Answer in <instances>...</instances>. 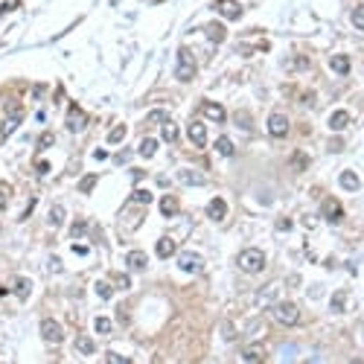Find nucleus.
<instances>
[{
  "label": "nucleus",
  "instance_id": "f257e3e1",
  "mask_svg": "<svg viewBox=\"0 0 364 364\" xmlns=\"http://www.w3.org/2000/svg\"><path fill=\"white\" fill-rule=\"evenodd\" d=\"M236 265L245 274H259L265 268V254L262 251H256V248H245V251H239Z\"/></svg>",
  "mask_w": 364,
  "mask_h": 364
},
{
  "label": "nucleus",
  "instance_id": "f03ea898",
  "mask_svg": "<svg viewBox=\"0 0 364 364\" xmlns=\"http://www.w3.org/2000/svg\"><path fill=\"white\" fill-rule=\"evenodd\" d=\"M271 312H274V320H277V323H286V327H294V323L300 320V309L289 300H282V303L277 300L271 306Z\"/></svg>",
  "mask_w": 364,
  "mask_h": 364
},
{
  "label": "nucleus",
  "instance_id": "7ed1b4c3",
  "mask_svg": "<svg viewBox=\"0 0 364 364\" xmlns=\"http://www.w3.org/2000/svg\"><path fill=\"white\" fill-rule=\"evenodd\" d=\"M192 76H195V58H192V53L187 50V47H181V50H178V67H175V79H178V82H190Z\"/></svg>",
  "mask_w": 364,
  "mask_h": 364
},
{
  "label": "nucleus",
  "instance_id": "20e7f679",
  "mask_svg": "<svg viewBox=\"0 0 364 364\" xmlns=\"http://www.w3.org/2000/svg\"><path fill=\"white\" fill-rule=\"evenodd\" d=\"M64 126H67V131L79 134V131L88 128V114H85L79 105H70V108H67V123H64Z\"/></svg>",
  "mask_w": 364,
  "mask_h": 364
},
{
  "label": "nucleus",
  "instance_id": "39448f33",
  "mask_svg": "<svg viewBox=\"0 0 364 364\" xmlns=\"http://www.w3.org/2000/svg\"><path fill=\"white\" fill-rule=\"evenodd\" d=\"M268 134L271 137L289 134V117H286V114H271V117H268Z\"/></svg>",
  "mask_w": 364,
  "mask_h": 364
},
{
  "label": "nucleus",
  "instance_id": "423d86ee",
  "mask_svg": "<svg viewBox=\"0 0 364 364\" xmlns=\"http://www.w3.org/2000/svg\"><path fill=\"white\" fill-rule=\"evenodd\" d=\"M216 12L218 15H225V18H230V21H239L245 9L239 6L236 0H216Z\"/></svg>",
  "mask_w": 364,
  "mask_h": 364
},
{
  "label": "nucleus",
  "instance_id": "0eeeda50",
  "mask_svg": "<svg viewBox=\"0 0 364 364\" xmlns=\"http://www.w3.org/2000/svg\"><path fill=\"white\" fill-rule=\"evenodd\" d=\"M320 213H323V218H327V221H332V225H338V221L344 218V207H341L335 198H327V201H323Z\"/></svg>",
  "mask_w": 364,
  "mask_h": 364
},
{
  "label": "nucleus",
  "instance_id": "6e6552de",
  "mask_svg": "<svg viewBox=\"0 0 364 364\" xmlns=\"http://www.w3.org/2000/svg\"><path fill=\"white\" fill-rule=\"evenodd\" d=\"M41 335H44V341H50V344H62L64 341V332L55 320H44V323H41Z\"/></svg>",
  "mask_w": 364,
  "mask_h": 364
},
{
  "label": "nucleus",
  "instance_id": "1a4fd4ad",
  "mask_svg": "<svg viewBox=\"0 0 364 364\" xmlns=\"http://www.w3.org/2000/svg\"><path fill=\"white\" fill-rule=\"evenodd\" d=\"M178 181L187 187H201V184H207V175L198 169H178Z\"/></svg>",
  "mask_w": 364,
  "mask_h": 364
},
{
  "label": "nucleus",
  "instance_id": "9d476101",
  "mask_svg": "<svg viewBox=\"0 0 364 364\" xmlns=\"http://www.w3.org/2000/svg\"><path fill=\"white\" fill-rule=\"evenodd\" d=\"M178 268L181 271H198L201 268V256L198 254H192V251H184V254H178Z\"/></svg>",
  "mask_w": 364,
  "mask_h": 364
},
{
  "label": "nucleus",
  "instance_id": "9b49d317",
  "mask_svg": "<svg viewBox=\"0 0 364 364\" xmlns=\"http://www.w3.org/2000/svg\"><path fill=\"white\" fill-rule=\"evenodd\" d=\"M187 134H190V140L195 146H207V126H204V123H190Z\"/></svg>",
  "mask_w": 364,
  "mask_h": 364
},
{
  "label": "nucleus",
  "instance_id": "f8f14e48",
  "mask_svg": "<svg viewBox=\"0 0 364 364\" xmlns=\"http://www.w3.org/2000/svg\"><path fill=\"white\" fill-rule=\"evenodd\" d=\"M160 216L164 218L178 216V198H175V195H164V198H160Z\"/></svg>",
  "mask_w": 364,
  "mask_h": 364
},
{
  "label": "nucleus",
  "instance_id": "ddd939ff",
  "mask_svg": "<svg viewBox=\"0 0 364 364\" xmlns=\"http://www.w3.org/2000/svg\"><path fill=\"white\" fill-rule=\"evenodd\" d=\"M155 254L160 256V259H169V256H175V239H169V236L157 239V245H155Z\"/></svg>",
  "mask_w": 364,
  "mask_h": 364
},
{
  "label": "nucleus",
  "instance_id": "4468645a",
  "mask_svg": "<svg viewBox=\"0 0 364 364\" xmlns=\"http://www.w3.org/2000/svg\"><path fill=\"white\" fill-rule=\"evenodd\" d=\"M207 213H210L213 221H221V218L228 216V204H225V198H213L210 201V207H207Z\"/></svg>",
  "mask_w": 364,
  "mask_h": 364
},
{
  "label": "nucleus",
  "instance_id": "2eb2a0df",
  "mask_svg": "<svg viewBox=\"0 0 364 364\" xmlns=\"http://www.w3.org/2000/svg\"><path fill=\"white\" fill-rule=\"evenodd\" d=\"M265 358V347L262 344H248L242 350V361H262Z\"/></svg>",
  "mask_w": 364,
  "mask_h": 364
},
{
  "label": "nucleus",
  "instance_id": "dca6fc26",
  "mask_svg": "<svg viewBox=\"0 0 364 364\" xmlns=\"http://www.w3.org/2000/svg\"><path fill=\"white\" fill-rule=\"evenodd\" d=\"M128 262V271H146V254L143 251H131V254L126 256Z\"/></svg>",
  "mask_w": 364,
  "mask_h": 364
},
{
  "label": "nucleus",
  "instance_id": "f3484780",
  "mask_svg": "<svg viewBox=\"0 0 364 364\" xmlns=\"http://www.w3.org/2000/svg\"><path fill=\"white\" fill-rule=\"evenodd\" d=\"M204 114H207L213 123H225V117H228V114H225V108H221L218 102H204Z\"/></svg>",
  "mask_w": 364,
  "mask_h": 364
},
{
  "label": "nucleus",
  "instance_id": "a211bd4d",
  "mask_svg": "<svg viewBox=\"0 0 364 364\" xmlns=\"http://www.w3.org/2000/svg\"><path fill=\"white\" fill-rule=\"evenodd\" d=\"M329 67H332L335 73H341V76H344V73H350V55H344V53L332 55V58H329Z\"/></svg>",
  "mask_w": 364,
  "mask_h": 364
},
{
  "label": "nucleus",
  "instance_id": "6ab92c4d",
  "mask_svg": "<svg viewBox=\"0 0 364 364\" xmlns=\"http://www.w3.org/2000/svg\"><path fill=\"white\" fill-rule=\"evenodd\" d=\"M347 126H350V114H347V111H335V114L329 117V128H332V131H344Z\"/></svg>",
  "mask_w": 364,
  "mask_h": 364
},
{
  "label": "nucleus",
  "instance_id": "aec40b11",
  "mask_svg": "<svg viewBox=\"0 0 364 364\" xmlns=\"http://www.w3.org/2000/svg\"><path fill=\"white\" fill-rule=\"evenodd\" d=\"M76 350H79L82 355H93V353H96V344H93V338L79 335V338H76Z\"/></svg>",
  "mask_w": 364,
  "mask_h": 364
},
{
  "label": "nucleus",
  "instance_id": "412c9836",
  "mask_svg": "<svg viewBox=\"0 0 364 364\" xmlns=\"http://www.w3.org/2000/svg\"><path fill=\"white\" fill-rule=\"evenodd\" d=\"M204 32H207L216 44H221V41L228 38V32H225V27H221V24H207V27H204Z\"/></svg>",
  "mask_w": 364,
  "mask_h": 364
},
{
  "label": "nucleus",
  "instance_id": "4be33fe9",
  "mask_svg": "<svg viewBox=\"0 0 364 364\" xmlns=\"http://www.w3.org/2000/svg\"><path fill=\"white\" fill-rule=\"evenodd\" d=\"M341 187L350 190V192H355L358 187H361V181H358V175H355V172H344V175H341Z\"/></svg>",
  "mask_w": 364,
  "mask_h": 364
},
{
  "label": "nucleus",
  "instance_id": "5701e85b",
  "mask_svg": "<svg viewBox=\"0 0 364 364\" xmlns=\"http://www.w3.org/2000/svg\"><path fill=\"white\" fill-rule=\"evenodd\" d=\"M155 152H157V140H155V137L140 140V155H143V157H155Z\"/></svg>",
  "mask_w": 364,
  "mask_h": 364
},
{
  "label": "nucleus",
  "instance_id": "b1692460",
  "mask_svg": "<svg viewBox=\"0 0 364 364\" xmlns=\"http://www.w3.org/2000/svg\"><path fill=\"white\" fill-rule=\"evenodd\" d=\"M29 291H32V282L27 280V277H21V280H15V294H18L21 300H27Z\"/></svg>",
  "mask_w": 364,
  "mask_h": 364
},
{
  "label": "nucleus",
  "instance_id": "393cba45",
  "mask_svg": "<svg viewBox=\"0 0 364 364\" xmlns=\"http://www.w3.org/2000/svg\"><path fill=\"white\" fill-rule=\"evenodd\" d=\"M160 126H164V140H166V143H175V140H178V126L169 123V119H164Z\"/></svg>",
  "mask_w": 364,
  "mask_h": 364
},
{
  "label": "nucleus",
  "instance_id": "a878e982",
  "mask_svg": "<svg viewBox=\"0 0 364 364\" xmlns=\"http://www.w3.org/2000/svg\"><path fill=\"white\" fill-rule=\"evenodd\" d=\"M344 303H347V289H338L335 294H332V312H344Z\"/></svg>",
  "mask_w": 364,
  "mask_h": 364
},
{
  "label": "nucleus",
  "instance_id": "bb28decb",
  "mask_svg": "<svg viewBox=\"0 0 364 364\" xmlns=\"http://www.w3.org/2000/svg\"><path fill=\"white\" fill-rule=\"evenodd\" d=\"M216 152H218V155H225V157L233 155V143H230V137H218V140H216Z\"/></svg>",
  "mask_w": 364,
  "mask_h": 364
},
{
  "label": "nucleus",
  "instance_id": "cd10ccee",
  "mask_svg": "<svg viewBox=\"0 0 364 364\" xmlns=\"http://www.w3.org/2000/svg\"><path fill=\"white\" fill-rule=\"evenodd\" d=\"M96 294H99L102 300H111V297H114V286L105 282V280H99V282H96Z\"/></svg>",
  "mask_w": 364,
  "mask_h": 364
},
{
  "label": "nucleus",
  "instance_id": "c85d7f7f",
  "mask_svg": "<svg viewBox=\"0 0 364 364\" xmlns=\"http://www.w3.org/2000/svg\"><path fill=\"white\" fill-rule=\"evenodd\" d=\"M50 225H53V228H62V225H64V207L55 204V207L50 210Z\"/></svg>",
  "mask_w": 364,
  "mask_h": 364
},
{
  "label": "nucleus",
  "instance_id": "c756f323",
  "mask_svg": "<svg viewBox=\"0 0 364 364\" xmlns=\"http://www.w3.org/2000/svg\"><path fill=\"white\" fill-rule=\"evenodd\" d=\"M123 140H126V126H117V128H111L108 131V143H123Z\"/></svg>",
  "mask_w": 364,
  "mask_h": 364
},
{
  "label": "nucleus",
  "instance_id": "7c9ffc66",
  "mask_svg": "<svg viewBox=\"0 0 364 364\" xmlns=\"http://www.w3.org/2000/svg\"><path fill=\"white\" fill-rule=\"evenodd\" d=\"M6 114H9V117L24 119V105H21V102H15V99H9V102H6Z\"/></svg>",
  "mask_w": 364,
  "mask_h": 364
},
{
  "label": "nucleus",
  "instance_id": "2f4dec72",
  "mask_svg": "<svg viewBox=\"0 0 364 364\" xmlns=\"http://www.w3.org/2000/svg\"><path fill=\"white\" fill-rule=\"evenodd\" d=\"M114 286H117L119 291H128L131 289V277H128V274H114Z\"/></svg>",
  "mask_w": 364,
  "mask_h": 364
},
{
  "label": "nucleus",
  "instance_id": "473e14b6",
  "mask_svg": "<svg viewBox=\"0 0 364 364\" xmlns=\"http://www.w3.org/2000/svg\"><path fill=\"white\" fill-rule=\"evenodd\" d=\"M93 327H96V332H99V335H111V329H114L108 318H96V320H93Z\"/></svg>",
  "mask_w": 364,
  "mask_h": 364
},
{
  "label": "nucleus",
  "instance_id": "72a5a7b5",
  "mask_svg": "<svg viewBox=\"0 0 364 364\" xmlns=\"http://www.w3.org/2000/svg\"><path fill=\"white\" fill-rule=\"evenodd\" d=\"M353 27L364 32V6H355L353 9Z\"/></svg>",
  "mask_w": 364,
  "mask_h": 364
},
{
  "label": "nucleus",
  "instance_id": "f704fd0d",
  "mask_svg": "<svg viewBox=\"0 0 364 364\" xmlns=\"http://www.w3.org/2000/svg\"><path fill=\"white\" fill-rule=\"evenodd\" d=\"M96 187V175H85L82 181H79V192H91Z\"/></svg>",
  "mask_w": 364,
  "mask_h": 364
},
{
  "label": "nucleus",
  "instance_id": "c9c22d12",
  "mask_svg": "<svg viewBox=\"0 0 364 364\" xmlns=\"http://www.w3.org/2000/svg\"><path fill=\"white\" fill-rule=\"evenodd\" d=\"M291 166H294V169H306V166H309V157L303 155V152H294V157H291Z\"/></svg>",
  "mask_w": 364,
  "mask_h": 364
},
{
  "label": "nucleus",
  "instance_id": "e433bc0d",
  "mask_svg": "<svg viewBox=\"0 0 364 364\" xmlns=\"http://www.w3.org/2000/svg\"><path fill=\"white\" fill-rule=\"evenodd\" d=\"M105 361H108V364H131V358H128V355H117V353H108V355H105Z\"/></svg>",
  "mask_w": 364,
  "mask_h": 364
},
{
  "label": "nucleus",
  "instance_id": "4c0bfd02",
  "mask_svg": "<svg viewBox=\"0 0 364 364\" xmlns=\"http://www.w3.org/2000/svg\"><path fill=\"white\" fill-rule=\"evenodd\" d=\"M131 201H137V204H149V201H152V192H146V190H137L134 195H131Z\"/></svg>",
  "mask_w": 364,
  "mask_h": 364
},
{
  "label": "nucleus",
  "instance_id": "58836bf2",
  "mask_svg": "<svg viewBox=\"0 0 364 364\" xmlns=\"http://www.w3.org/2000/svg\"><path fill=\"white\" fill-rule=\"evenodd\" d=\"M18 123H21L18 117H9V119H6V126H3V137H9L12 131H15V128H18Z\"/></svg>",
  "mask_w": 364,
  "mask_h": 364
},
{
  "label": "nucleus",
  "instance_id": "ea45409f",
  "mask_svg": "<svg viewBox=\"0 0 364 364\" xmlns=\"http://www.w3.org/2000/svg\"><path fill=\"white\" fill-rule=\"evenodd\" d=\"M9 204V184H0V210Z\"/></svg>",
  "mask_w": 364,
  "mask_h": 364
},
{
  "label": "nucleus",
  "instance_id": "a19ab883",
  "mask_svg": "<svg viewBox=\"0 0 364 364\" xmlns=\"http://www.w3.org/2000/svg\"><path fill=\"white\" fill-rule=\"evenodd\" d=\"M160 119H166V114H164V111H152V114L146 117V123H149V126H155V123H160Z\"/></svg>",
  "mask_w": 364,
  "mask_h": 364
},
{
  "label": "nucleus",
  "instance_id": "79ce46f5",
  "mask_svg": "<svg viewBox=\"0 0 364 364\" xmlns=\"http://www.w3.org/2000/svg\"><path fill=\"white\" fill-rule=\"evenodd\" d=\"M53 143H55V137L50 134V131H47V134L41 137V140H38V146H41V149H47V146H53Z\"/></svg>",
  "mask_w": 364,
  "mask_h": 364
},
{
  "label": "nucleus",
  "instance_id": "37998d69",
  "mask_svg": "<svg viewBox=\"0 0 364 364\" xmlns=\"http://www.w3.org/2000/svg\"><path fill=\"white\" fill-rule=\"evenodd\" d=\"M35 169H38V175H47V172H50V164H47V160H38Z\"/></svg>",
  "mask_w": 364,
  "mask_h": 364
},
{
  "label": "nucleus",
  "instance_id": "c03bdc74",
  "mask_svg": "<svg viewBox=\"0 0 364 364\" xmlns=\"http://www.w3.org/2000/svg\"><path fill=\"white\" fill-rule=\"evenodd\" d=\"M82 230H85V221H76V228H73V236H79Z\"/></svg>",
  "mask_w": 364,
  "mask_h": 364
},
{
  "label": "nucleus",
  "instance_id": "a18cd8bd",
  "mask_svg": "<svg viewBox=\"0 0 364 364\" xmlns=\"http://www.w3.org/2000/svg\"><path fill=\"white\" fill-rule=\"evenodd\" d=\"M50 262H53V271H62V259H58V256H53Z\"/></svg>",
  "mask_w": 364,
  "mask_h": 364
},
{
  "label": "nucleus",
  "instance_id": "49530a36",
  "mask_svg": "<svg viewBox=\"0 0 364 364\" xmlns=\"http://www.w3.org/2000/svg\"><path fill=\"white\" fill-rule=\"evenodd\" d=\"M0 294H6V289H3V286H0Z\"/></svg>",
  "mask_w": 364,
  "mask_h": 364
}]
</instances>
